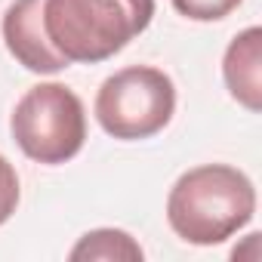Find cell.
Masks as SVG:
<instances>
[{
	"label": "cell",
	"mask_w": 262,
	"mask_h": 262,
	"mask_svg": "<svg viewBox=\"0 0 262 262\" xmlns=\"http://www.w3.org/2000/svg\"><path fill=\"white\" fill-rule=\"evenodd\" d=\"M256 213L253 182L228 164H204L176 179L167 198L170 228L198 247L237 234Z\"/></svg>",
	"instance_id": "obj_1"
},
{
	"label": "cell",
	"mask_w": 262,
	"mask_h": 262,
	"mask_svg": "<svg viewBox=\"0 0 262 262\" xmlns=\"http://www.w3.org/2000/svg\"><path fill=\"white\" fill-rule=\"evenodd\" d=\"M155 0H43V28L68 62H105L139 37Z\"/></svg>",
	"instance_id": "obj_2"
},
{
	"label": "cell",
	"mask_w": 262,
	"mask_h": 262,
	"mask_svg": "<svg viewBox=\"0 0 262 262\" xmlns=\"http://www.w3.org/2000/svg\"><path fill=\"white\" fill-rule=\"evenodd\" d=\"M10 126L22 155L47 167L71 161L86 142L83 102L65 83L31 86L19 99Z\"/></svg>",
	"instance_id": "obj_3"
},
{
	"label": "cell",
	"mask_w": 262,
	"mask_h": 262,
	"mask_svg": "<svg viewBox=\"0 0 262 262\" xmlns=\"http://www.w3.org/2000/svg\"><path fill=\"white\" fill-rule=\"evenodd\" d=\"M176 86L151 65H129L111 74L96 96V120L108 136L136 142L151 139L173 120Z\"/></svg>",
	"instance_id": "obj_4"
},
{
	"label": "cell",
	"mask_w": 262,
	"mask_h": 262,
	"mask_svg": "<svg viewBox=\"0 0 262 262\" xmlns=\"http://www.w3.org/2000/svg\"><path fill=\"white\" fill-rule=\"evenodd\" d=\"M4 40L13 59L34 74H56L71 65L47 37L43 0H13L4 16Z\"/></svg>",
	"instance_id": "obj_5"
},
{
	"label": "cell",
	"mask_w": 262,
	"mask_h": 262,
	"mask_svg": "<svg viewBox=\"0 0 262 262\" xmlns=\"http://www.w3.org/2000/svg\"><path fill=\"white\" fill-rule=\"evenodd\" d=\"M222 77L228 93L247 111L262 108V31L259 28H247L228 43L222 59Z\"/></svg>",
	"instance_id": "obj_6"
},
{
	"label": "cell",
	"mask_w": 262,
	"mask_h": 262,
	"mask_svg": "<svg viewBox=\"0 0 262 262\" xmlns=\"http://www.w3.org/2000/svg\"><path fill=\"white\" fill-rule=\"evenodd\" d=\"M71 259L80 262V259H105V262H114V259H129V262H139L142 259V247L129 237L126 231H117V228H96V231H86L80 237V244L71 250Z\"/></svg>",
	"instance_id": "obj_7"
},
{
	"label": "cell",
	"mask_w": 262,
	"mask_h": 262,
	"mask_svg": "<svg viewBox=\"0 0 262 262\" xmlns=\"http://www.w3.org/2000/svg\"><path fill=\"white\" fill-rule=\"evenodd\" d=\"M173 7L194 22H219L241 7V0H173Z\"/></svg>",
	"instance_id": "obj_8"
},
{
	"label": "cell",
	"mask_w": 262,
	"mask_h": 262,
	"mask_svg": "<svg viewBox=\"0 0 262 262\" xmlns=\"http://www.w3.org/2000/svg\"><path fill=\"white\" fill-rule=\"evenodd\" d=\"M19 207V176L13 164L0 155V225H4Z\"/></svg>",
	"instance_id": "obj_9"
}]
</instances>
